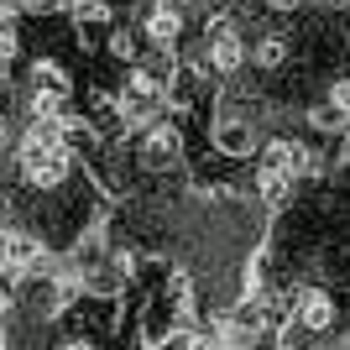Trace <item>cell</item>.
Wrapping results in <instances>:
<instances>
[{
    "label": "cell",
    "instance_id": "5bb4252c",
    "mask_svg": "<svg viewBox=\"0 0 350 350\" xmlns=\"http://www.w3.org/2000/svg\"><path fill=\"white\" fill-rule=\"evenodd\" d=\"M329 105H335L340 116H350V79H335V89H329Z\"/></svg>",
    "mask_w": 350,
    "mask_h": 350
},
{
    "label": "cell",
    "instance_id": "6da1fadb",
    "mask_svg": "<svg viewBox=\"0 0 350 350\" xmlns=\"http://www.w3.org/2000/svg\"><path fill=\"white\" fill-rule=\"evenodd\" d=\"M167 100V79H162V63L152 68H136L126 73V89H120V116L126 120H152Z\"/></svg>",
    "mask_w": 350,
    "mask_h": 350
},
{
    "label": "cell",
    "instance_id": "7a4b0ae2",
    "mask_svg": "<svg viewBox=\"0 0 350 350\" xmlns=\"http://www.w3.org/2000/svg\"><path fill=\"white\" fill-rule=\"evenodd\" d=\"M21 173L31 189H58L68 178V146H21Z\"/></svg>",
    "mask_w": 350,
    "mask_h": 350
},
{
    "label": "cell",
    "instance_id": "ba28073f",
    "mask_svg": "<svg viewBox=\"0 0 350 350\" xmlns=\"http://www.w3.org/2000/svg\"><path fill=\"white\" fill-rule=\"evenodd\" d=\"M215 146L225 152V157H246V152H251V126L241 116H225L215 126Z\"/></svg>",
    "mask_w": 350,
    "mask_h": 350
},
{
    "label": "cell",
    "instance_id": "9a60e30c",
    "mask_svg": "<svg viewBox=\"0 0 350 350\" xmlns=\"http://www.w3.org/2000/svg\"><path fill=\"white\" fill-rule=\"evenodd\" d=\"M110 47H116V58H131V53H136V42H131V37H126V31H120V37H116V42H110Z\"/></svg>",
    "mask_w": 350,
    "mask_h": 350
},
{
    "label": "cell",
    "instance_id": "52a82bcc",
    "mask_svg": "<svg viewBox=\"0 0 350 350\" xmlns=\"http://www.w3.org/2000/svg\"><path fill=\"white\" fill-rule=\"evenodd\" d=\"M241 63H246L241 37H235V31H215V42H209V68L215 73H235Z\"/></svg>",
    "mask_w": 350,
    "mask_h": 350
},
{
    "label": "cell",
    "instance_id": "3957f363",
    "mask_svg": "<svg viewBox=\"0 0 350 350\" xmlns=\"http://www.w3.org/2000/svg\"><path fill=\"white\" fill-rule=\"evenodd\" d=\"M288 308H293V324H298L304 335H324V329L335 324V298L324 288H304Z\"/></svg>",
    "mask_w": 350,
    "mask_h": 350
},
{
    "label": "cell",
    "instance_id": "277c9868",
    "mask_svg": "<svg viewBox=\"0 0 350 350\" xmlns=\"http://www.w3.org/2000/svg\"><path fill=\"white\" fill-rule=\"evenodd\" d=\"M31 267L42 272V241L27 230H11L5 235V278H27Z\"/></svg>",
    "mask_w": 350,
    "mask_h": 350
},
{
    "label": "cell",
    "instance_id": "8fae6325",
    "mask_svg": "<svg viewBox=\"0 0 350 350\" xmlns=\"http://www.w3.org/2000/svg\"><path fill=\"white\" fill-rule=\"evenodd\" d=\"M282 53H288V47H282V37H267V42L256 47V63H262V68H278Z\"/></svg>",
    "mask_w": 350,
    "mask_h": 350
},
{
    "label": "cell",
    "instance_id": "7c38bea8",
    "mask_svg": "<svg viewBox=\"0 0 350 350\" xmlns=\"http://www.w3.org/2000/svg\"><path fill=\"white\" fill-rule=\"evenodd\" d=\"M68 11H73V21H100L105 5L100 0H68Z\"/></svg>",
    "mask_w": 350,
    "mask_h": 350
},
{
    "label": "cell",
    "instance_id": "5b68a950",
    "mask_svg": "<svg viewBox=\"0 0 350 350\" xmlns=\"http://www.w3.org/2000/svg\"><path fill=\"white\" fill-rule=\"evenodd\" d=\"M262 173H278V178L308 173V146H298V142H267L262 146Z\"/></svg>",
    "mask_w": 350,
    "mask_h": 350
},
{
    "label": "cell",
    "instance_id": "4fadbf2b",
    "mask_svg": "<svg viewBox=\"0 0 350 350\" xmlns=\"http://www.w3.org/2000/svg\"><path fill=\"white\" fill-rule=\"evenodd\" d=\"M152 350H199V340H193L189 329H173V335H167V340H157Z\"/></svg>",
    "mask_w": 350,
    "mask_h": 350
},
{
    "label": "cell",
    "instance_id": "8992f818",
    "mask_svg": "<svg viewBox=\"0 0 350 350\" xmlns=\"http://www.w3.org/2000/svg\"><path fill=\"white\" fill-rule=\"evenodd\" d=\"M178 157H183L178 131H173V126H152V131H146V142H142V162H146V167H173Z\"/></svg>",
    "mask_w": 350,
    "mask_h": 350
},
{
    "label": "cell",
    "instance_id": "9c48e42d",
    "mask_svg": "<svg viewBox=\"0 0 350 350\" xmlns=\"http://www.w3.org/2000/svg\"><path fill=\"white\" fill-rule=\"evenodd\" d=\"M178 31H183V16H178V11H167V5L146 16V37H152L157 47H173V42H178Z\"/></svg>",
    "mask_w": 350,
    "mask_h": 350
},
{
    "label": "cell",
    "instance_id": "30bf717a",
    "mask_svg": "<svg viewBox=\"0 0 350 350\" xmlns=\"http://www.w3.org/2000/svg\"><path fill=\"white\" fill-rule=\"evenodd\" d=\"M288 193H293V178L262 173V199H267V204H288Z\"/></svg>",
    "mask_w": 350,
    "mask_h": 350
},
{
    "label": "cell",
    "instance_id": "2e32d148",
    "mask_svg": "<svg viewBox=\"0 0 350 350\" xmlns=\"http://www.w3.org/2000/svg\"><path fill=\"white\" fill-rule=\"evenodd\" d=\"M63 350H94V345H84V340H73V345H63Z\"/></svg>",
    "mask_w": 350,
    "mask_h": 350
}]
</instances>
